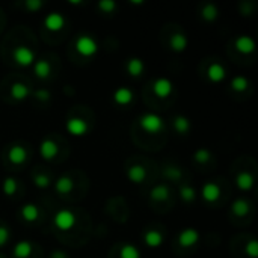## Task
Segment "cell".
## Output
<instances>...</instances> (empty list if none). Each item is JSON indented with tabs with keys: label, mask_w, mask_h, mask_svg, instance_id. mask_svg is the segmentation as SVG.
Here are the masks:
<instances>
[{
	"label": "cell",
	"mask_w": 258,
	"mask_h": 258,
	"mask_svg": "<svg viewBox=\"0 0 258 258\" xmlns=\"http://www.w3.org/2000/svg\"><path fill=\"white\" fill-rule=\"evenodd\" d=\"M139 127L150 133V135H157L160 132H163L165 128V121L160 115L154 113V112H147L144 115H141L139 118Z\"/></svg>",
	"instance_id": "cell-1"
},
{
	"label": "cell",
	"mask_w": 258,
	"mask_h": 258,
	"mask_svg": "<svg viewBox=\"0 0 258 258\" xmlns=\"http://www.w3.org/2000/svg\"><path fill=\"white\" fill-rule=\"evenodd\" d=\"M76 50L82 57H92L98 53V42L91 35H80L76 41Z\"/></svg>",
	"instance_id": "cell-2"
},
{
	"label": "cell",
	"mask_w": 258,
	"mask_h": 258,
	"mask_svg": "<svg viewBox=\"0 0 258 258\" xmlns=\"http://www.w3.org/2000/svg\"><path fill=\"white\" fill-rule=\"evenodd\" d=\"M76 221H77V218H76L74 212H71L68 209L57 210L54 218H53L54 227L60 231H70L76 225Z\"/></svg>",
	"instance_id": "cell-3"
},
{
	"label": "cell",
	"mask_w": 258,
	"mask_h": 258,
	"mask_svg": "<svg viewBox=\"0 0 258 258\" xmlns=\"http://www.w3.org/2000/svg\"><path fill=\"white\" fill-rule=\"evenodd\" d=\"M12 56H14L15 63L20 65V67H30L36 60L35 51L30 47H27V45H18V47H15Z\"/></svg>",
	"instance_id": "cell-4"
},
{
	"label": "cell",
	"mask_w": 258,
	"mask_h": 258,
	"mask_svg": "<svg viewBox=\"0 0 258 258\" xmlns=\"http://www.w3.org/2000/svg\"><path fill=\"white\" fill-rule=\"evenodd\" d=\"M65 128L71 136H76V138H82L89 133V124L83 118H79V116L70 118L65 122Z\"/></svg>",
	"instance_id": "cell-5"
},
{
	"label": "cell",
	"mask_w": 258,
	"mask_h": 258,
	"mask_svg": "<svg viewBox=\"0 0 258 258\" xmlns=\"http://www.w3.org/2000/svg\"><path fill=\"white\" fill-rule=\"evenodd\" d=\"M29 159V151L24 145H20V144H14L8 148V160L12 163V165H24Z\"/></svg>",
	"instance_id": "cell-6"
},
{
	"label": "cell",
	"mask_w": 258,
	"mask_h": 258,
	"mask_svg": "<svg viewBox=\"0 0 258 258\" xmlns=\"http://www.w3.org/2000/svg\"><path fill=\"white\" fill-rule=\"evenodd\" d=\"M153 92L159 98H166L174 92V83L168 77H159L153 82Z\"/></svg>",
	"instance_id": "cell-7"
},
{
	"label": "cell",
	"mask_w": 258,
	"mask_h": 258,
	"mask_svg": "<svg viewBox=\"0 0 258 258\" xmlns=\"http://www.w3.org/2000/svg\"><path fill=\"white\" fill-rule=\"evenodd\" d=\"M39 153H41L42 159L53 160L57 156V153H59V145H57V142L53 138H48L47 136L39 144Z\"/></svg>",
	"instance_id": "cell-8"
},
{
	"label": "cell",
	"mask_w": 258,
	"mask_h": 258,
	"mask_svg": "<svg viewBox=\"0 0 258 258\" xmlns=\"http://www.w3.org/2000/svg\"><path fill=\"white\" fill-rule=\"evenodd\" d=\"M221 194H222L221 186L218 183H213V181L206 183L201 189V197L209 204H215L221 198Z\"/></svg>",
	"instance_id": "cell-9"
},
{
	"label": "cell",
	"mask_w": 258,
	"mask_h": 258,
	"mask_svg": "<svg viewBox=\"0 0 258 258\" xmlns=\"http://www.w3.org/2000/svg\"><path fill=\"white\" fill-rule=\"evenodd\" d=\"M234 47L242 54H251L255 51V41L249 35H240L234 41Z\"/></svg>",
	"instance_id": "cell-10"
},
{
	"label": "cell",
	"mask_w": 258,
	"mask_h": 258,
	"mask_svg": "<svg viewBox=\"0 0 258 258\" xmlns=\"http://www.w3.org/2000/svg\"><path fill=\"white\" fill-rule=\"evenodd\" d=\"M135 100V94L130 88H125V86H121L118 88L115 92H113V101L116 106H121V107H127L133 103Z\"/></svg>",
	"instance_id": "cell-11"
},
{
	"label": "cell",
	"mask_w": 258,
	"mask_h": 258,
	"mask_svg": "<svg viewBox=\"0 0 258 258\" xmlns=\"http://www.w3.org/2000/svg\"><path fill=\"white\" fill-rule=\"evenodd\" d=\"M65 26V17L59 12H51L44 18V27L50 32H59Z\"/></svg>",
	"instance_id": "cell-12"
},
{
	"label": "cell",
	"mask_w": 258,
	"mask_h": 258,
	"mask_svg": "<svg viewBox=\"0 0 258 258\" xmlns=\"http://www.w3.org/2000/svg\"><path fill=\"white\" fill-rule=\"evenodd\" d=\"M200 242V233L195 228H184L180 234H178V243L183 248H190L195 246Z\"/></svg>",
	"instance_id": "cell-13"
},
{
	"label": "cell",
	"mask_w": 258,
	"mask_h": 258,
	"mask_svg": "<svg viewBox=\"0 0 258 258\" xmlns=\"http://www.w3.org/2000/svg\"><path fill=\"white\" fill-rule=\"evenodd\" d=\"M207 77H209V80L213 82V83H221V82H224L225 77H227V70H225V67H224L222 63L213 62V63H210L209 68H207Z\"/></svg>",
	"instance_id": "cell-14"
},
{
	"label": "cell",
	"mask_w": 258,
	"mask_h": 258,
	"mask_svg": "<svg viewBox=\"0 0 258 258\" xmlns=\"http://www.w3.org/2000/svg\"><path fill=\"white\" fill-rule=\"evenodd\" d=\"M254 175L249 171H240L236 175V186L242 192H249L254 187Z\"/></svg>",
	"instance_id": "cell-15"
},
{
	"label": "cell",
	"mask_w": 258,
	"mask_h": 258,
	"mask_svg": "<svg viewBox=\"0 0 258 258\" xmlns=\"http://www.w3.org/2000/svg\"><path fill=\"white\" fill-rule=\"evenodd\" d=\"M147 169L142 166V165H139V163H136V165H133V166H130L128 169H127V178L133 183V184H141V183H144L145 180H147Z\"/></svg>",
	"instance_id": "cell-16"
},
{
	"label": "cell",
	"mask_w": 258,
	"mask_h": 258,
	"mask_svg": "<svg viewBox=\"0 0 258 258\" xmlns=\"http://www.w3.org/2000/svg\"><path fill=\"white\" fill-rule=\"evenodd\" d=\"M74 187H76V183L70 175H62L54 183V189L59 195H68L74 190Z\"/></svg>",
	"instance_id": "cell-17"
},
{
	"label": "cell",
	"mask_w": 258,
	"mask_h": 258,
	"mask_svg": "<svg viewBox=\"0 0 258 258\" xmlns=\"http://www.w3.org/2000/svg\"><path fill=\"white\" fill-rule=\"evenodd\" d=\"M125 70L132 77H141L145 71V63L141 57H130L125 63Z\"/></svg>",
	"instance_id": "cell-18"
},
{
	"label": "cell",
	"mask_w": 258,
	"mask_h": 258,
	"mask_svg": "<svg viewBox=\"0 0 258 258\" xmlns=\"http://www.w3.org/2000/svg\"><path fill=\"white\" fill-rule=\"evenodd\" d=\"M163 234L160 233V231H157V230H148V231H145V234H144V242H145V245L148 246V248H153V249H156V248H160L162 245H163Z\"/></svg>",
	"instance_id": "cell-19"
},
{
	"label": "cell",
	"mask_w": 258,
	"mask_h": 258,
	"mask_svg": "<svg viewBox=\"0 0 258 258\" xmlns=\"http://www.w3.org/2000/svg\"><path fill=\"white\" fill-rule=\"evenodd\" d=\"M172 125H174L175 132H177L178 135H181V136L189 135V132H190V128H192L190 119H189L187 116H184V115H177V116H174Z\"/></svg>",
	"instance_id": "cell-20"
},
{
	"label": "cell",
	"mask_w": 258,
	"mask_h": 258,
	"mask_svg": "<svg viewBox=\"0 0 258 258\" xmlns=\"http://www.w3.org/2000/svg\"><path fill=\"white\" fill-rule=\"evenodd\" d=\"M249 210H251V203L245 198H237L231 204V213L237 218H245L246 215H249Z\"/></svg>",
	"instance_id": "cell-21"
},
{
	"label": "cell",
	"mask_w": 258,
	"mask_h": 258,
	"mask_svg": "<svg viewBox=\"0 0 258 258\" xmlns=\"http://www.w3.org/2000/svg\"><path fill=\"white\" fill-rule=\"evenodd\" d=\"M169 45H171V50L175 51V53H183L187 45H189V39L184 33H174L171 36V41H169Z\"/></svg>",
	"instance_id": "cell-22"
},
{
	"label": "cell",
	"mask_w": 258,
	"mask_h": 258,
	"mask_svg": "<svg viewBox=\"0 0 258 258\" xmlns=\"http://www.w3.org/2000/svg\"><path fill=\"white\" fill-rule=\"evenodd\" d=\"M20 215H21V218H23L24 221H27V222H35V221L39 219L41 212H39L38 206H35L33 203H27V204H24V206L21 207Z\"/></svg>",
	"instance_id": "cell-23"
},
{
	"label": "cell",
	"mask_w": 258,
	"mask_h": 258,
	"mask_svg": "<svg viewBox=\"0 0 258 258\" xmlns=\"http://www.w3.org/2000/svg\"><path fill=\"white\" fill-rule=\"evenodd\" d=\"M30 89L24 85V83H20V82H17V83H14L12 86H11V97L15 100V101H24V100H27L29 97H30Z\"/></svg>",
	"instance_id": "cell-24"
},
{
	"label": "cell",
	"mask_w": 258,
	"mask_h": 258,
	"mask_svg": "<svg viewBox=\"0 0 258 258\" xmlns=\"http://www.w3.org/2000/svg\"><path fill=\"white\" fill-rule=\"evenodd\" d=\"M201 18L206 21V23H215L219 17V8L215 5V3H206L203 8H201Z\"/></svg>",
	"instance_id": "cell-25"
},
{
	"label": "cell",
	"mask_w": 258,
	"mask_h": 258,
	"mask_svg": "<svg viewBox=\"0 0 258 258\" xmlns=\"http://www.w3.org/2000/svg\"><path fill=\"white\" fill-rule=\"evenodd\" d=\"M171 195V190L166 184H157L151 189L150 192V198L156 203H165Z\"/></svg>",
	"instance_id": "cell-26"
},
{
	"label": "cell",
	"mask_w": 258,
	"mask_h": 258,
	"mask_svg": "<svg viewBox=\"0 0 258 258\" xmlns=\"http://www.w3.org/2000/svg\"><path fill=\"white\" fill-rule=\"evenodd\" d=\"M33 71H35L36 77L47 79L51 74V63L48 60H45V59H38L33 63Z\"/></svg>",
	"instance_id": "cell-27"
},
{
	"label": "cell",
	"mask_w": 258,
	"mask_h": 258,
	"mask_svg": "<svg viewBox=\"0 0 258 258\" xmlns=\"http://www.w3.org/2000/svg\"><path fill=\"white\" fill-rule=\"evenodd\" d=\"M32 254V243L29 240H21L14 246V257L29 258Z\"/></svg>",
	"instance_id": "cell-28"
},
{
	"label": "cell",
	"mask_w": 258,
	"mask_h": 258,
	"mask_svg": "<svg viewBox=\"0 0 258 258\" xmlns=\"http://www.w3.org/2000/svg\"><path fill=\"white\" fill-rule=\"evenodd\" d=\"M17 189H18V183H17V180L14 177L3 178V181H2V192H3V195L14 197L17 194Z\"/></svg>",
	"instance_id": "cell-29"
},
{
	"label": "cell",
	"mask_w": 258,
	"mask_h": 258,
	"mask_svg": "<svg viewBox=\"0 0 258 258\" xmlns=\"http://www.w3.org/2000/svg\"><path fill=\"white\" fill-rule=\"evenodd\" d=\"M180 198L186 203V204H190L197 200V190L194 186L190 184H183L180 187Z\"/></svg>",
	"instance_id": "cell-30"
},
{
	"label": "cell",
	"mask_w": 258,
	"mask_h": 258,
	"mask_svg": "<svg viewBox=\"0 0 258 258\" xmlns=\"http://www.w3.org/2000/svg\"><path fill=\"white\" fill-rule=\"evenodd\" d=\"M249 88V79H246L245 76H236L231 80V89L236 92H245Z\"/></svg>",
	"instance_id": "cell-31"
},
{
	"label": "cell",
	"mask_w": 258,
	"mask_h": 258,
	"mask_svg": "<svg viewBox=\"0 0 258 258\" xmlns=\"http://www.w3.org/2000/svg\"><path fill=\"white\" fill-rule=\"evenodd\" d=\"M121 258H141V251L133 245V243H125L121 251H119Z\"/></svg>",
	"instance_id": "cell-32"
},
{
	"label": "cell",
	"mask_w": 258,
	"mask_h": 258,
	"mask_svg": "<svg viewBox=\"0 0 258 258\" xmlns=\"http://www.w3.org/2000/svg\"><path fill=\"white\" fill-rule=\"evenodd\" d=\"M194 160L198 165H207L212 160V153L207 148H200L194 153Z\"/></svg>",
	"instance_id": "cell-33"
},
{
	"label": "cell",
	"mask_w": 258,
	"mask_h": 258,
	"mask_svg": "<svg viewBox=\"0 0 258 258\" xmlns=\"http://www.w3.org/2000/svg\"><path fill=\"white\" fill-rule=\"evenodd\" d=\"M33 184L38 189H47L51 184V178L44 172H38V174L33 175Z\"/></svg>",
	"instance_id": "cell-34"
},
{
	"label": "cell",
	"mask_w": 258,
	"mask_h": 258,
	"mask_svg": "<svg viewBox=\"0 0 258 258\" xmlns=\"http://www.w3.org/2000/svg\"><path fill=\"white\" fill-rule=\"evenodd\" d=\"M165 177L171 181H180L183 178V171L178 166H168L165 169Z\"/></svg>",
	"instance_id": "cell-35"
},
{
	"label": "cell",
	"mask_w": 258,
	"mask_h": 258,
	"mask_svg": "<svg viewBox=\"0 0 258 258\" xmlns=\"http://www.w3.org/2000/svg\"><path fill=\"white\" fill-rule=\"evenodd\" d=\"M97 8L104 14H113L116 11V2L113 0H101L97 3Z\"/></svg>",
	"instance_id": "cell-36"
},
{
	"label": "cell",
	"mask_w": 258,
	"mask_h": 258,
	"mask_svg": "<svg viewBox=\"0 0 258 258\" xmlns=\"http://www.w3.org/2000/svg\"><path fill=\"white\" fill-rule=\"evenodd\" d=\"M245 252H246V255L251 258H257L258 257V245H257V240H249L248 243H246V246H245Z\"/></svg>",
	"instance_id": "cell-37"
},
{
	"label": "cell",
	"mask_w": 258,
	"mask_h": 258,
	"mask_svg": "<svg viewBox=\"0 0 258 258\" xmlns=\"http://www.w3.org/2000/svg\"><path fill=\"white\" fill-rule=\"evenodd\" d=\"M42 6H44V3L39 2V0H27V2L24 3V8H26L29 12H36V11H39Z\"/></svg>",
	"instance_id": "cell-38"
},
{
	"label": "cell",
	"mask_w": 258,
	"mask_h": 258,
	"mask_svg": "<svg viewBox=\"0 0 258 258\" xmlns=\"http://www.w3.org/2000/svg\"><path fill=\"white\" fill-rule=\"evenodd\" d=\"M11 240V231L8 227H0V248L8 245V242Z\"/></svg>",
	"instance_id": "cell-39"
},
{
	"label": "cell",
	"mask_w": 258,
	"mask_h": 258,
	"mask_svg": "<svg viewBox=\"0 0 258 258\" xmlns=\"http://www.w3.org/2000/svg\"><path fill=\"white\" fill-rule=\"evenodd\" d=\"M33 97H35L38 101L45 103V101H48V100H50L51 94H50V91H47V89H38V91L33 94Z\"/></svg>",
	"instance_id": "cell-40"
},
{
	"label": "cell",
	"mask_w": 258,
	"mask_h": 258,
	"mask_svg": "<svg viewBox=\"0 0 258 258\" xmlns=\"http://www.w3.org/2000/svg\"><path fill=\"white\" fill-rule=\"evenodd\" d=\"M252 12H254V5H252L251 2H243V3L240 5V14H242V15L249 17Z\"/></svg>",
	"instance_id": "cell-41"
},
{
	"label": "cell",
	"mask_w": 258,
	"mask_h": 258,
	"mask_svg": "<svg viewBox=\"0 0 258 258\" xmlns=\"http://www.w3.org/2000/svg\"><path fill=\"white\" fill-rule=\"evenodd\" d=\"M50 258H68L67 257V252H62V251H53Z\"/></svg>",
	"instance_id": "cell-42"
},
{
	"label": "cell",
	"mask_w": 258,
	"mask_h": 258,
	"mask_svg": "<svg viewBox=\"0 0 258 258\" xmlns=\"http://www.w3.org/2000/svg\"><path fill=\"white\" fill-rule=\"evenodd\" d=\"M0 258H5V257H3V255H2V254H0Z\"/></svg>",
	"instance_id": "cell-43"
}]
</instances>
